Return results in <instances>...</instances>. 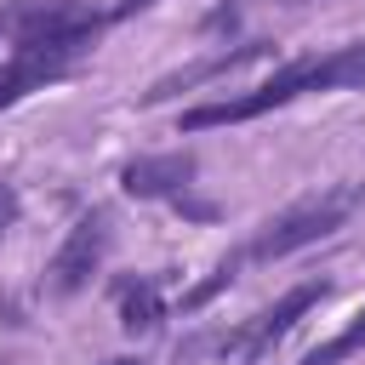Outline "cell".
I'll list each match as a JSON object with an SVG mask.
<instances>
[{"mask_svg":"<svg viewBox=\"0 0 365 365\" xmlns=\"http://www.w3.org/2000/svg\"><path fill=\"white\" fill-rule=\"evenodd\" d=\"M108 23H120L114 6L97 11L86 0H11V6H0V40H11V51H40L68 68L97 51Z\"/></svg>","mask_w":365,"mask_h":365,"instance_id":"obj_2","label":"cell"},{"mask_svg":"<svg viewBox=\"0 0 365 365\" xmlns=\"http://www.w3.org/2000/svg\"><path fill=\"white\" fill-rule=\"evenodd\" d=\"M308 91H365V40H348L336 51H308L297 63H285L274 80H262L257 91H240V97H222V103H200V108H182L177 131H211V125H240V120H257V114H274Z\"/></svg>","mask_w":365,"mask_h":365,"instance_id":"obj_1","label":"cell"},{"mask_svg":"<svg viewBox=\"0 0 365 365\" xmlns=\"http://www.w3.org/2000/svg\"><path fill=\"white\" fill-rule=\"evenodd\" d=\"M365 200V182H348V188H325V194H308L297 205H285L279 217H268L245 245H240V262H279L302 245H319L325 234H336L348 222V211Z\"/></svg>","mask_w":365,"mask_h":365,"instance_id":"obj_3","label":"cell"},{"mask_svg":"<svg viewBox=\"0 0 365 365\" xmlns=\"http://www.w3.org/2000/svg\"><path fill=\"white\" fill-rule=\"evenodd\" d=\"M240 268H245V262H240V245H234V251H228V257H222V262H217V268H211L194 291H182V314H200L217 291H228V285H234V274H240Z\"/></svg>","mask_w":365,"mask_h":365,"instance_id":"obj_11","label":"cell"},{"mask_svg":"<svg viewBox=\"0 0 365 365\" xmlns=\"http://www.w3.org/2000/svg\"><path fill=\"white\" fill-rule=\"evenodd\" d=\"M17 211H23V200H17V188H11V182H0V240H6V228L17 222Z\"/></svg>","mask_w":365,"mask_h":365,"instance_id":"obj_12","label":"cell"},{"mask_svg":"<svg viewBox=\"0 0 365 365\" xmlns=\"http://www.w3.org/2000/svg\"><path fill=\"white\" fill-rule=\"evenodd\" d=\"M262 51H268L262 40H245V46H234V51H211L205 63H194V68H177V74L154 80V86L143 91V108H154V103H165V97H177V91H194L200 80H217V74H228V68H240V63L262 57Z\"/></svg>","mask_w":365,"mask_h":365,"instance_id":"obj_7","label":"cell"},{"mask_svg":"<svg viewBox=\"0 0 365 365\" xmlns=\"http://www.w3.org/2000/svg\"><path fill=\"white\" fill-rule=\"evenodd\" d=\"M114 302H120V331H125V336H148V331H160V319H165L160 279H120V285H114Z\"/></svg>","mask_w":365,"mask_h":365,"instance_id":"obj_9","label":"cell"},{"mask_svg":"<svg viewBox=\"0 0 365 365\" xmlns=\"http://www.w3.org/2000/svg\"><path fill=\"white\" fill-rule=\"evenodd\" d=\"M108 365H143V359H108Z\"/></svg>","mask_w":365,"mask_h":365,"instance_id":"obj_14","label":"cell"},{"mask_svg":"<svg viewBox=\"0 0 365 365\" xmlns=\"http://www.w3.org/2000/svg\"><path fill=\"white\" fill-rule=\"evenodd\" d=\"M194 154L188 148H177V154H143V160H131L125 171H120V188L131 194V200H165V205H182L188 200V188H194Z\"/></svg>","mask_w":365,"mask_h":365,"instance_id":"obj_6","label":"cell"},{"mask_svg":"<svg viewBox=\"0 0 365 365\" xmlns=\"http://www.w3.org/2000/svg\"><path fill=\"white\" fill-rule=\"evenodd\" d=\"M325 297H331V279H302V285H291L274 308H262L257 319H245L240 331H228V336L217 342V354L234 359V365H257V359H262V354H268V348H274V342H279L314 302H325Z\"/></svg>","mask_w":365,"mask_h":365,"instance_id":"obj_4","label":"cell"},{"mask_svg":"<svg viewBox=\"0 0 365 365\" xmlns=\"http://www.w3.org/2000/svg\"><path fill=\"white\" fill-rule=\"evenodd\" d=\"M68 74V63H57V57H40V51H11L6 63H0V108H11V103H23L29 91H46L51 80H63Z\"/></svg>","mask_w":365,"mask_h":365,"instance_id":"obj_8","label":"cell"},{"mask_svg":"<svg viewBox=\"0 0 365 365\" xmlns=\"http://www.w3.org/2000/svg\"><path fill=\"white\" fill-rule=\"evenodd\" d=\"M354 354H365V314L348 325V331H336L331 342H319V348H308L297 365H342V359H354Z\"/></svg>","mask_w":365,"mask_h":365,"instance_id":"obj_10","label":"cell"},{"mask_svg":"<svg viewBox=\"0 0 365 365\" xmlns=\"http://www.w3.org/2000/svg\"><path fill=\"white\" fill-rule=\"evenodd\" d=\"M108 211H86L74 228H68V240L57 245V257L46 262V285L57 291V297H74L80 285H91V274L103 268V257H108Z\"/></svg>","mask_w":365,"mask_h":365,"instance_id":"obj_5","label":"cell"},{"mask_svg":"<svg viewBox=\"0 0 365 365\" xmlns=\"http://www.w3.org/2000/svg\"><path fill=\"white\" fill-rule=\"evenodd\" d=\"M143 6H154V0H120V6H114V17H131V11H143Z\"/></svg>","mask_w":365,"mask_h":365,"instance_id":"obj_13","label":"cell"}]
</instances>
